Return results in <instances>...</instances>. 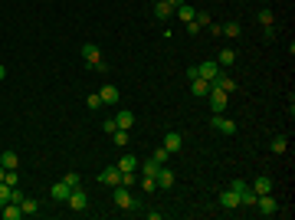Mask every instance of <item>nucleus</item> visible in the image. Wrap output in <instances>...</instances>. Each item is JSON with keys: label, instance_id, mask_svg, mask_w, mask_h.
I'll list each match as a JSON object with an SVG mask.
<instances>
[{"label": "nucleus", "instance_id": "9", "mask_svg": "<svg viewBox=\"0 0 295 220\" xmlns=\"http://www.w3.org/2000/svg\"><path fill=\"white\" fill-rule=\"evenodd\" d=\"M154 181H158L161 191H171V187H174V171L161 165V168H158V174H154Z\"/></svg>", "mask_w": 295, "mask_h": 220}, {"label": "nucleus", "instance_id": "38", "mask_svg": "<svg viewBox=\"0 0 295 220\" xmlns=\"http://www.w3.org/2000/svg\"><path fill=\"white\" fill-rule=\"evenodd\" d=\"M89 69H95V72H108V66H105V63H102V59H98V63H92V66H89Z\"/></svg>", "mask_w": 295, "mask_h": 220}, {"label": "nucleus", "instance_id": "2", "mask_svg": "<svg viewBox=\"0 0 295 220\" xmlns=\"http://www.w3.org/2000/svg\"><path fill=\"white\" fill-rule=\"evenodd\" d=\"M210 109H213V115H223L227 112V102H229V92H223V89H216V85H210Z\"/></svg>", "mask_w": 295, "mask_h": 220}, {"label": "nucleus", "instance_id": "34", "mask_svg": "<svg viewBox=\"0 0 295 220\" xmlns=\"http://www.w3.org/2000/svg\"><path fill=\"white\" fill-rule=\"evenodd\" d=\"M141 187H145V191L151 194V191H158V181L151 178V174H145V181H141Z\"/></svg>", "mask_w": 295, "mask_h": 220}, {"label": "nucleus", "instance_id": "20", "mask_svg": "<svg viewBox=\"0 0 295 220\" xmlns=\"http://www.w3.org/2000/svg\"><path fill=\"white\" fill-rule=\"evenodd\" d=\"M20 210H23V217L40 214V201H36V197H23V201H20Z\"/></svg>", "mask_w": 295, "mask_h": 220}, {"label": "nucleus", "instance_id": "41", "mask_svg": "<svg viewBox=\"0 0 295 220\" xmlns=\"http://www.w3.org/2000/svg\"><path fill=\"white\" fill-rule=\"evenodd\" d=\"M3 178H7V168H3V165H0V181H3Z\"/></svg>", "mask_w": 295, "mask_h": 220}, {"label": "nucleus", "instance_id": "32", "mask_svg": "<svg viewBox=\"0 0 295 220\" xmlns=\"http://www.w3.org/2000/svg\"><path fill=\"white\" fill-rule=\"evenodd\" d=\"M3 184H10V187H16V184H20V174H16V168H10V171H7Z\"/></svg>", "mask_w": 295, "mask_h": 220}, {"label": "nucleus", "instance_id": "31", "mask_svg": "<svg viewBox=\"0 0 295 220\" xmlns=\"http://www.w3.org/2000/svg\"><path fill=\"white\" fill-rule=\"evenodd\" d=\"M151 158H154L158 165H167V158H171V152H167V148H164V145H161V148H158V152L151 154Z\"/></svg>", "mask_w": 295, "mask_h": 220}, {"label": "nucleus", "instance_id": "33", "mask_svg": "<svg viewBox=\"0 0 295 220\" xmlns=\"http://www.w3.org/2000/svg\"><path fill=\"white\" fill-rule=\"evenodd\" d=\"M85 105H89V109H102V96H98V92H92V96L85 99Z\"/></svg>", "mask_w": 295, "mask_h": 220}, {"label": "nucleus", "instance_id": "28", "mask_svg": "<svg viewBox=\"0 0 295 220\" xmlns=\"http://www.w3.org/2000/svg\"><path fill=\"white\" fill-rule=\"evenodd\" d=\"M118 171H138V158H131V154H125L118 161Z\"/></svg>", "mask_w": 295, "mask_h": 220}, {"label": "nucleus", "instance_id": "23", "mask_svg": "<svg viewBox=\"0 0 295 220\" xmlns=\"http://www.w3.org/2000/svg\"><path fill=\"white\" fill-rule=\"evenodd\" d=\"M256 197H259V194H256L253 187L246 184V187H243V191H240V204H246V207H256Z\"/></svg>", "mask_w": 295, "mask_h": 220}, {"label": "nucleus", "instance_id": "36", "mask_svg": "<svg viewBox=\"0 0 295 220\" xmlns=\"http://www.w3.org/2000/svg\"><path fill=\"white\" fill-rule=\"evenodd\" d=\"M200 27H210V14H203V10H197V17H194Z\"/></svg>", "mask_w": 295, "mask_h": 220}, {"label": "nucleus", "instance_id": "30", "mask_svg": "<svg viewBox=\"0 0 295 220\" xmlns=\"http://www.w3.org/2000/svg\"><path fill=\"white\" fill-rule=\"evenodd\" d=\"M112 141H115L118 148H125V145H128V132H121V128H115V132H112Z\"/></svg>", "mask_w": 295, "mask_h": 220}, {"label": "nucleus", "instance_id": "10", "mask_svg": "<svg viewBox=\"0 0 295 220\" xmlns=\"http://www.w3.org/2000/svg\"><path fill=\"white\" fill-rule=\"evenodd\" d=\"M164 148H167L171 154H177L180 148H184V135H180V132H167V135H164Z\"/></svg>", "mask_w": 295, "mask_h": 220}, {"label": "nucleus", "instance_id": "8", "mask_svg": "<svg viewBox=\"0 0 295 220\" xmlns=\"http://www.w3.org/2000/svg\"><path fill=\"white\" fill-rule=\"evenodd\" d=\"M98 184H108V187H115V184H121V171L118 165H108L102 174H98Z\"/></svg>", "mask_w": 295, "mask_h": 220}, {"label": "nucleus", "instance_id": "5", "mask_svg": "<svg viewBox=\"0 0 295 220\" xmlns=\"http://www.w3.org/2000/svg\"><path fill=\"white\" fill-rule=\"evenodd\" d=\"M220 72H223V69H220V63H216V59H207V63H200V66H197V76H200V79H207V83H213Z\"/></svg>", "mask_w": 295, "mask_h": 220}, {"label": "nucleus", "instance_id": "35", "mask_svg": "<svg viewBox=\"0 0 295 220\" xmlns=\"http://www.w3.org/2000/svg\"><path fill=\"white\" fill-rule=\"evenodd\" d=\"M63 181H66L69 187H79V184H82V181H79V174H76V171H69V174H66V178H63Z\"/></svg>", "mask_w": 295, "mask_h": 220}, {"label": "nucleus", "instance_id": "24", "mask_svg": "<svg viewBox=\"0 0 295 220\" xmlns=\"http://www.w3.org/2000/svg\"><path fill=\"white\" fill-rule=\"evenodd\" d=\"M269 148H272L276 154H285V148H289V138H285V135H276L272 141H269Z\"/></svg>", "mask_w": 295, "mask_h": 220}, {"label": "nucleus", "instance_id": "7", "mask_svg": "<svg viewBox=\"0 0 295 220\" xmlns=\"http://www.w3.org/2000/svg\"><path fill=\"white\" fill-rule=\"evenodd\" d=\"M98 96H102V105H118L121 92H118V85L105 83V85H102V89H98Z\"/></svg>", "mask_w": 295, "mask_h": 220}, {"label": "nucleus", "instance_id": "12", "mask_svg": "<svg viewBox=\"0 0 295 220\" xmlns=\"http://www.w3.org/2000/svg\"><path fill=\"white\" fill-rule=\"evenodd\" d=\"M207 92H210V83H207V79H200V76H194V79H190V96L207 99Z\"/></svg>", "mask_w": 295, "mask_h": 220}, {"label": "nucleus", "instance_id": "11", "mask_svg": "<svg viewBox=\"0 0 295 220\" xmlns=\"http://www.w3.org/2000/svg\"><path fill=\"white\" fill-rule=\"evenodd\" d=\"M220 207H223V210H236V207H243V204H240V194L233 191V187H229V191H223V194H220Z\"/></svg>", "mask_w": 295, "mask_h": 220}, {"label": "nucleus", "instance_id": "1", "mask_svg": "<svg viewBox=\"0 0 295 220\" xmlns=\"http://www.w3.org/2000/svg\"><path fill=\"white\" fill-rule=\"evenodd\" d=\"M112 201H115V207H118V210H138V207H141V204L131 197V187H125V184H115Z\"/></svg>", "mask_w": 295, "mask_h": 220}, {"label": "nucleus", "instance_id": "17", "mask_svg": "<svg viewBox=\"0 0 295 220\" xmlns=\"http://www.w3.org/2000/svg\"><path fill=\"white\" fill-rule=\"evenodd\" d=\"M115 125H118L121 132H131V125H134V115H131L128 109H121L118 115H115Z\"/></svg>", "mask_w": 295, "mask_h": 220}, {"label": "nucleus", "instance_id": "14", "mask_svg": "<svg viewBox=\"0 0 295 220\" xmlns=\"http://www.w3.org/2000/svg\"><path fill=\"white\" fill-rule=\"evenodd\" d=\"M82 59H85V66H92V63L102 59V50H98L95 43H85V46H82Z\"/></svg>", "mask_w": 295, "mask_h": 220}, {"label": "nucleus", "instance_id": "29", "mask_svg": "<svg viewBox=\"0 0 295 220\" xmlns=\"http://www.w3.org/2000/svg\"><path fill=\"white\" fill-rule=\"evenodd\" d=\"M138 168H141V174H151V178H154V174H158V168H161V165H158L154 158H148L145 165H138Z\"/></svg>", "mask_w": 295, "mask_h": 220}, {"label": "nucleus", "instance_id": "26", "mask_svg": "<svg viewBox=\"0 0 295 220\" xmlns=\"http://www.w3.org/2000/svg\"><path fill=\"white\" fill-rule=\"evenodd\" d=\"M0 165L7 168V171H10V168H16V165H20V158H16V152H3V154H0Z\"/></svg>", "mask_w": 295, "mask_h": 220}, {"label": "nucleus", "instance_id": "6", "mask_svg": "<svg viewBox=\"0 0 295 220\" xmlns=\"http://www.w3.org/2000/svg\"><path fill=\"white\" fill-rule=\"evenodd\" d=\"M66 204L72 207V210H85V207H89V197H85V191H82V187H72V191H69V197H66Z\"/></svg>", "mask_w": 295, "mask_h": 220}, {"label": "nucleus", "instance_id": "16", "mask_svg": "<svg viewBox=\"0 0 295 220\" xmlns=\"http://www.w3.org/2000/svg\"><path fill=\"white\" fill-rule=\"evenodd\" d=\"M210 85H216V89H223V92H236V79H229L227 72H220V76H216V79H213Z\"/></svg>", "mask_w": 295, "mask_h": 220}, {"label": "nucleus", "instance_id": "3", "mask_svg": "<svg viewBox=\"0 0 295 220\" xmlns=\"http://www.w3.org/2000/svg\"><path fill=\"white\" fill-rule=\"evenodd\" d=\"M256 210H259L262 217H272V214L279 210V201H276L272 194H259V197H256Z\"/></svg>", "mask_w": 295, "mask_h": 220}, {"label": "nucleus", "instance_id": "15", "mask_svg": "<svg viewBox=\"0 0 295 220\" xmlns=\"http://www.w3.org/2000/svg\"><path fill=\"white\" fill-rule=\"evenodd\" d=\"M0 217H3V220H20V217H23V210H20V204L7 201V204L0 207Z\"/></svg>", "mask_w": 295, "mask_h": 220}, {"label": "nucleus", "instance_id": "39", "mask_svg": "<svg viewBox=\"0 0 295 220\" xmlns=\"http://www.w3.org/2000/svg\"><path fill=\"white\" fill-rule=\"evenodd\" d=\"M3 79H7V66L0 63V83H3Z\"/></svg>", "mask_w": 295, "mask_h": 220}, {"label": "nucleus", "instance_id": "25", "mask_svg": "<svg viewBox=\"0 0 295 220\" xmlns=\"http://www.w3.org/2000/svg\"><path fill=\"white\" fill-rule=\"evenodd\" d=\"M216 63H220V69L233 66V63H236V53H233V50H220V56H216Z\"/></svg>", "mask_w": 295, "mask_h": 220}, {"label": "nucleus", "instance_id": "37", "mask_svg": "<svg viewBox=\"0 0 295 220\" xmlns=\"http://www.w3.org/2000/svg\"><path fill=\"white\" fill-rule=\"evenodd\" d=\"M118 125H115V118H105V125H102V132H115Z\"/></svg>", "mask_w": 295, "mask_h": 220}, {"label": "nucleus", "instance_id": "40", "mask_svg": "<svg viewBox=\"0 0 295 220\" xmlns=\"http://www.w3.org/2000/svg\"><path fill=\"white\" fill-rule=\"evenodd\" d=\"M167 3H171V7H180V3H187V0H167Z\"/></svg>", "mask_w": 295, "mask_h": 220}, {"label": "nucleus", "instance_id": "19", "mask_svg": "<svg viewBox=\"0 0 295 220\" xmlns=\"http://www.w3.org/2000/svg\"><path fill=\"white\" fill-rule=\"evenodd\" d=\"M171 14H174V7H171L167 0H154V17H158V20H167Z\"/></svg>", "mask_w": 295, "mask_h": 220}, {"label": "nucleus", "instance_id": "22", "mask_svg": "<svg viewBox=\"0 0 295 220\" xmlns=\"http://www.w3.org/2000/svg\"><path fill=\"white\" fill-rule=\"evenodd\" d=\"M69 191H72V187H69L66 181H59V184H53V201H63V204H66V197H69Z\"/></svg>", "mask_w": 295, "mask_h": 220}, {"label": "nucleus", "instance_id": "21", "mask_svg": "<svg viewBox=\"0 0 295 220\" xmlns=\"http://www.w3.org/2000/svg\"><path fill=\"white\" fill-rule=\"evenodd\" d=\"M174 14L180 17V23H190V20H194V17H197V10H194V7H190V3H180V7H174Z\"/></svg>", "mask_w": 295, "mask_h": 220}, {"label": "nucleus", "instance_id": "13", "mask_svg": "<svg viewBox=\"0 0 295 220\" xmlns=\"http://www.w3.org/2000/svg\"><path fill=\"white\" fill-rule=\"evenodd\" d=\"M256 20H259V23L266 27V36H272V33H276V30H272V23H276V14H272L269 7H262V10L256 14Z\"/></svg>", "mask_w": 295, "mask_h": 220}, {"label": "nucleus", "instance_id": "4", "mask_svg": "<svg viewBox=\"0 0 295 220\" xmlns=\"http://www.w3.org/2000/svg\"><path fill=\"white\" fill-rule=\"evenodd\" d=\"M210 128L220 132V135H233V132H236V122L227 118V115H210Z\"/></svg>", "mask_w": 295, "mask_h": 220}, {"label": "nucleus", "instance_id": "18", "mask_svg": "<svg viewBox=\"0 0 295 220\" xmlns=\"http://www.w3.org/2000/svg\"><path fill=\"white\" fill-rule=\"evenodd\" d=\"M249 187H253L256 194H272V181H269L266 174H259V178H256L253 184H249Z\"/></svg>", "mask_w": 295, "mask_h": 220}, {"label": "nucleus", "instance_id": "27", "mask_svg": "<svg viewBox=\"0 0 295 220\" xmlns=\"http://www.w3.org/2000/svg\"><path fill=\"white\" fill-rule=\"evenodd\" d=\"M240 23H223V27H220V33H223V36H229V40H236V36H240Z\"/></svg>", "mask_w": 295, "mask_h": 220}]
</instances>
